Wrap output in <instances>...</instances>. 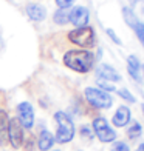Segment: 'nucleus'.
I'll list each match as a JSON object with an SVG mask.
<instances>
[{
    "label": "nucleus",
    "instance_id": "1",
    "mask_svg": "<svg viewBox=\"0 0 144 151\" xmlns=\"http://www.w3.org/2000/svg\"><path fill=\"white\" fill-rule=\"evenodd\" d=\"M95 62V56L87 50H78V51H68L64 56V63L70 70L76 73H87L92 70Z\"/></svg>",
    "mask_w": 144,
    "mask_h": 151
},
{
    "label": "nucleus",
    "instance_id": "2",
    "mask_svg": "<svg viewBox=\"0 0 144 151\" xmlns=\"http://www.w3.org/2000/svg\"><path fill=\"white\" fill-rule=\"evenodd\" d=\"M54 120L57 123L56 140L59 143H68L74 137V123L68 116L62 111H57L54 114Z\"/></svg>",
    "mask_w": 144,
    "mask_h": 151
},
{
    "label": "nucleus",
    "instance_id": "3",
    "mask_svg": "<svg viewBox=\"0 0 144 151\" xmlns=\"http://www.w3.org/2000/svg\"><path fill=\"white\" fill-rule=\"evenodd\" d=\"M85 99L90 105H93L95 108H110L113 104L112 96L107 91H102L101 88H87L85 90Z\"/></svg>",
    "mask_w": 144,
    "mask_h": 151
},
{
    "label": "nucleus",
    "instance_id": "4",
    "mask_svg": "<svg viewBox=\"0 0 144 151\" xmlns=\"http://www.w3.org/2000/svg\"><path fill=\"white\" fill-rule=\"evenodd\" d=\"M68 39L74 45L82 48H92L95 45V32L90 26H82V28H76L74 31L68 32Z\"/></svg>",
    "mask_w": 144,
    "mask_h": 151
},
{
    "label": "nucleus",
    "instance_id": "5",
    "mask_svg": "<svg viewBox=\"0 0 144 151\" xmlns=\"http://www.w3.org/2000/svg\"><path fill=\"white\" fill-rule=\"evenodd\" d=\"M93 128H95V134L98 136V139L101 142H113L116 139V133L108 127V123L104 117H98L93 120Z\"/></svg>",
    "mask_w": 144,
    "mask_h": 151
},
{
    "label": "nucleus",
    "instance_id": "6",
    "mask_svg": "<svg viewBox=\"0 0 144 151\" xmlns=\"http://www.w3.org/2000/svg\"><path fill=\"white\" fill-rule=\"evenodd\" d=\"M17 120L23 128H31L34 125V109L31 104L22 102L17 105Z\"/></svg>",
    "mask_w": 144,
    "mask_h": 151
},
{
    "label": "nucleus",
    "instance_id": "7",
    "mask_svg": "<svg viewBox=\"0 0 144 151\" xmlns=\"http://www.w3.org/2000/svg\"><path fill=\"white\" fill-rule=\"evenodd\" d=\"M8 140L12 143L14 148H20L23 143V127L20 125V122L17 119H9Z\"/></svg>",
    "mask_w": 144,
    "mask_h": 151
},
{
    "label": "nucleus",
    "instance_id": "8",
    "mask_svg": "<svg viewBox=\"0 0 144 151\" xmlns=\"http://www.w3.org/2000/svg\"><path fill=\"white\" fill-rule=\"evenodd\" d=\"M88 19H90V12H88V9L84 8V6H74L70 11V22L74 26H78V28L87 26Z\"/></svg>",
    "mask_w": 144,
    "mask_h": 151
},
{
    "label": "nucleus",
    "instance_id": "9",
    "mask_svg": "<svg viewBox=\"0 0 144 151\" xmlns=\"http://www.w3.org/2000/svg\"><path fill=\"white\" fill-rule=\"evenodd\" d=\"M96 74H98L99 79L107 80V82H119V80H121V76L116 73L115 68L110 66V65H105V63H102V65L98 66Z\"/></svg>",
    "mask_w": 144,
    "mask_h": 151
},
{
    "label": "nucleus",
    "instance_id": "10",
    "mask_svg": "<svg viewBox=\"0 0 144 151\" xmlns=\"http://www.w3.org/2000/svg\"><path fill=\"white\" fill-rule=\"evenodd\" d=\"M26 14H28L30 19L34 20V22H42L47 16V11L42 5L30 3V5H26Z\"/></svg>",
    "mask_w": 144,
    "mask_h": 151
},
{
    "label": "nucleus",
    "instance_id": "11",
    "mask_svg": "<svg viewBox=\"0 0 144 151\" xmlns=\"http://www.w3.org/2000/svg\"><path fill=\"white\" fill-rule=\"evenodd\" d=\"M8 128H9V117L6 111L0 109V145L2 147L8 143Z\"/></svg>",
    "mask_w": 144,
    "mask_h": 151
},
{
    "label": "nucleus",
    "instance_id": "12",
    "mask_svg": "<svg viewBox=\"0 0 144 151\" xmlns=\"http://www.w3.org/2000/svg\"><path fill=\"white\" fill-rule=\"evenodd\" d=\"M112 120H113V125H116V127H124V125H127L129 120H130V109H129L126 105L119 106L118 109H116V113H115V116H113Z\"/></svg>",
    "mask_w": 144,
    "mask_h": 151
},
{
    "label": "nucleus",
    "instance_id": "13",
    "mask_svg": "<svg viewBox=\"0 0 144 151\" xmlns=\"http://www.w3.org/2000/svg\"><path fill=\"white\" fill-rule=\"evenodd\" d=\"M140 68H141V65H140L138 59H136L135 56H129V57H127V71H129V74L133 77V80H136L138 83H141Z\"/></svg>",
    "mask_w": 144,
    "mask_h": 151
},
{
    "label": "nucleus",
    "instance_id": "14",
    "mask_svg": "<svg viewBox=\"0 0 144 151\" xmlns=\"http://www.w3.org/2000/svg\"><path fill=\"white\" fill-rule=\"evenodd\" d=\"M54 143V137L50 131H42L39 134V139H37V147L40 151H47L53 147Z\"/></svg>",
    "mask_w": 144,
    "mask_h": 151
},
{
    "label": "nucleus",
    "instance_id": "15",
    "mask_svg": "<svg viewBox=\"0 0 144 151\" xmlns=\"http://www.w3.org/2000/svg\"><path fill=\"white\" fill-rule=\"evenodd\" d=\"M122 17H124V22L130 26V28H135L136 23L140 22L138 17H136V14L129 8V6H124V8H122Z\"/></svg>",
    "mask_w": 144,
    "mask_h": 151
},
{
    "label": "nucleus",
    "instance_id": "16",
    "mask_svg": "<svg viewBox=\"0 0 144 151\" xmlns=\"http://www.w3.org/2000/svg\"><path fill=\"white\" fill-rule=\"evenodd\" d=\"M53 19L57 25H65V23L70 22V12H67V9H57L54 12Z\"/></svg>",
    "mask_w": 144,
    "mask_h": 151
},
{
    "label": "nucleus",
    "instance_id": "17",
    "mask_svg": "<svg viewBox=\"0 0 144 151\" xmlns=\"http://www.w3.org/2000/svg\"><path fill=\"white\" fill-rule=\"evenodd\" d=\"M141 133H143V128H141V125H140L138 122L132 123V127L127 129L129 139H136V137H140V136H141Z\"/></svg>",
    "mask_w": 144,
    "mask_h": 151
},
{
    "label": "nucleus",
    "instance_id": "18",
    "mask_svg": "<svg viewBox=\"0 0 144 151\" xmlns=\"http://www.w3.org/2000/svg\"><path fill=\"white\" fill-rule=\"evenodd\" d=\"M133 29H135V32H136V37L140 39L141 45L144 46V23H143V22H138Z\"/></svg>",
    "mask_w": 144,
    "mask_h": 151
},
{
    "label": "nucleus",
    "instance_id": "19",
    "mask_svg": "<svg viewBox=\"0 0 144 151\" xmlns=\"http://www.w3.org/2000/svg\"><path fill=\"white\" fill-rule=\"evenodd\" d=\"M118 94H119V97H121V99L127 100L129 104H133V102H135V97H133L132 94H130L129 90H126V88H122V90H118Z\"/></svg>",
    "mask_w": 144,
    "mask_h": 151
},
{
    "label": "nucleus",
    "instance_id": "20",
    "mask_svg": "<svg viewBox=\"0 0 144 151\" xmlns=\"http://www.w3.org/2000/svg\"><path fill=\"white\" fill-rule=\"evenodd\" d=\"M74 0H56V3L60 9H67V8H70V6L73 5Z\"/></svg>",
    "mask_w": 144,
    "mask_h": 151
},
{
    "label": "nucleus",
    "instance_id": "21",
    "mask_svg": "<svg viewBox=\"0 0 144 151\" xmlns=\"http://www.w3.org/2000/svg\"><path fill=\"white\" fill-rule=\"evenodd\" d=\"M99 86H101L102 91H115V86L110 85V83H107V80H101L99 82Z\"/></svg>",
    "mask_w": 144,
    "mask_h": 151
},
{
    "label": "nucleus",
    "instance_id": "22",
    "mask_svg": "<svg viewBox=\"0 0 144 151\" xmlns=\"http://www.w3.org/2000/svg\"><path fill=\"white\" fill-rule=\"evenodd\" d=\"M113 151H129V147L122 142H116L113 145Z\"/></svg>",
    "mask_w": 144,
    "mask_h": 151
},
{
    "label": "nucleus",
    "instance_id": "23",
    "mask_svg": "<svg viewBox=\"0 0 144 151\" xmlns=\"http://www.w3.org/2000/svg\"><path fill=\"white\" fill-rule=\"evenodd\" d=\"M107 34H108V37H110V39L113 40V42H115L116 45H121V40H119V37L115 34V31H113V29L108 28V29H107Z\"/></svg>",
    "mask_w": 144,
    "mask_h": 151
},
{
    "label": "nucleus",
    "instance_id": "24",
    "mask_svg": "<svg viewBox=\"0 0 144 151\" xmlns=\"http://www.w3.org/2000/svg\"><path fill=\"white\" fill-rule=\"evenodd\" d=\"M81 131H82L81 134H82L84 139H85V137H87V139H92V131H90V128H88V127H82Z\"/></svg>",
    "mask_w": 144,
    "mask_h": 151
},
{
    "label": "nucleus",
    "instance_id": "25",
    "mask_svg": "<svg viewBox=\"0 0 144 151\" xmlns=\"http://www.w3.org/2000/svg\"><path fill=\"white\" fill-rule=\"evenodd\" d=\"M136 151H144V143H141V145L138 147V150H136Z\"/></svg>",
    "mask_w": 144,
    "mask_h": 151
},
{
    "label": "nucleus",
    "instance_id": "26",
    "mask_svg": "<svg viewBox=\"0 0 144 151\" xmlns=\"http://www.w3.org/2000/svg\"><path fill=\"white\" fill-rule=\"evenodd\" d=\"M141 68H143V74H144V65H143V66H141Z\"/></svg>",
    "mask_w": 144,
    "mask_h": 151
},
{
    "label": "nucleus",
    "instance_id": "27",
    "mask_svg": "<svg viewBox=\"0 0 144 151\" xmlns=\"http://www.w3.org/2000/svg\"><path fill=\"white\" fill-rule=\"evenodd\" d=\"M141 108H143V113H144V105H143V106H141Z\"/></svg>",
    "mask_w": 144,
    "mask_h": 151
},
{
    "label": "nucleus",
    "instance_id": "28",
    "mask_svg": "<svg viewBox=\"0 0 144 151\" xmlns=\"http://www.w3.org/2000/svg\"><path fill=\"white\" fill-rule=\"evenodd\" d=\"M143 14H144V6H143Z\"/></svg>",
    "mask_w": 144,
    "mask_h": 151
},
{
    "label": "nucleus",
    "instance_id": "29",
    "mask_svg": "<svg viewBox=\"0 0 144 151\" xmlns=\"http://www.w3.org/2000/svg\"><path fill=\"white\" fill-rule=\"evenodd\" d=\"M133 2H140V0H133Z\"/></svg>",
    "mask_w": 144,
    "mask_h": 151
},
{
    "label": "nucleus",
    "instance_id": "30",
    "mask_svg": "<svg viewBox=\"0 0 144 151\" xmlns=\"http://www.w3.org/2000/svg\"><path fill=\"white\" fill-rule=\"evenodd\" d=\"M54 151H59V150H54Z\"/></svg>",
    "mask_w": 144,
    "mask_h": 151
},
{
    "label": "nucleus",
    "instance_id": "31",
    "mask_svg": "<svg viewBox=\"0 0 144 151\" xmlns=\"http://www.w3.org/2000/svg\"><path fill=\"white\" fill-rule=\"evenodd\" d=\"M79 151H81V150H79Z\"/></svg>",
    "mask_w": 144,
    "mask_h": 151
}]
</instances>
